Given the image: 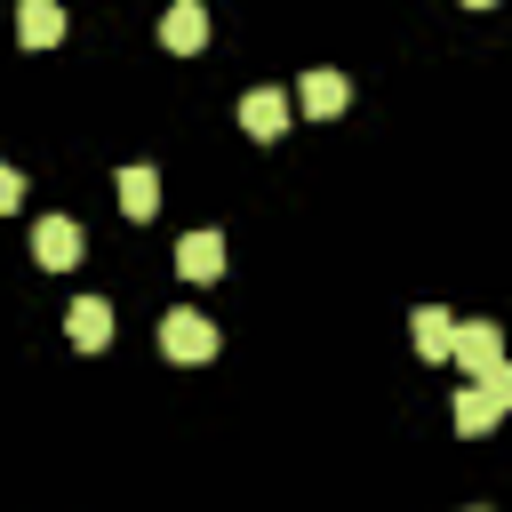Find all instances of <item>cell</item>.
<instances>
[{"instance_id":"1","label":"cell","mask_w":512,"mask_h":512,"mask_svg":"<svg viewBox=\"0 0 512 512\" xmlns=\"http://www.w3.org/2000/svg\"><path fill=\"white\" fill-rule=\"evenodd\" d=\"M160 352L168 360H216V320H200L192 304L160 312Z\"/></svg>"},{"instance_id":"2","label":"cell","mask_w":512,"mask_h":512,"mask_svg":"<svg viewBox=\"0 0 512 512\" xmlns=\"http://www.w3.org/2000/svg\"><path fill=\"white\" fill-rule=\"evenodd\" d=\"M80 248H88V240H80V224H72V216H40V224H32V264L72 272V264H80Z\"/></svg>"},{"instance_id":"3","label":"cell","mask_w":512,"mask_h":512,"mask_svg":"<svg viewBox=\"0 0 512 512\" xmlns=\"http://www.w3.org/2000/svg\"><path fill=\"white\" fill-rule=\"evenodd\" d=\"M448 360H456L464 376H488V368L504 360V336H496V320H456V344H448Z\"/></svg>"},{"instance_id":"4","label":"cell","mask_w":512,"mask_h":512,"mask_svg":"<svg viewBox=\"0 0 512 512\" xmlns=\"http://www.w3.org/2000/svg\"><path fill=\"white\" fill-rule=\"evenodd\" d=\"M296 104H304L312 120H336V112L352 104V80H344V72H328V64H312V72L296 80Z\"/></svg>"},{"instance_id":"5","label":"cell","mask_w":512,"mask_h":512,"mask_svg":"<svg viewBox=\"0 0 512 512\" xmlns=\"http://www.w3.org/2000/svg\"><path fill=\"white\" fill-rule=\"evenodd\" d=\"M240 128H248L256 144L288 136V96H280V88H248V96H240Z\"/></svg>"},{"instance_id":"6","label":"cell","mask_w":512,"mask_h":512,"mask_svg":"<svg viewBox=\"0 0 512 512\" xmlns=\"http://www.w3.org/2000/svg\"><path fill=\"white\" fill-rule=\"evenodd\" d=\"M160 40H168L176 56H200V48H208V8H200V0H176V8L160 16Z\"/></svg>"},{"instance_id":"7","label":"cell","mask_w":512,"mask_h":512,"mask_svg":"<svg viewBox=\"0 0 512 512\" xmlns=\"http://www.w3.org/2000/svg\"><path fill=\"white\" fill-rule=\"evenodd\" d=\"M64 336H72L80 352H104V344H112V304H104V296H80V304L64 312Z\"/></svg>"},{"instance_id":"8","label":"cell","mask_w":512,"mask_h":512,"mask_svg":"<svg viewBox=\"0 0 512 512\" xmlns=\"http://www.w3.org/2000/svg\"><path fill=\"white\" fill-rule=\"evenodd\" d=\"M176 272L184 280H216L224 272V232H184L176 240Z\"/></svg>"},{"instance_id":"9","label":"cell","mask_w":512,"mask_h":512,"mask_svg":"<svg viewBox=\"0 0 512 512\" xmlns=\"http://www.w3.org/2000/svg\"><path fill=\"white\" fill-rule=\"evenodd\" d=\"M16 40L24 48H56L64 40V0H24L16 8Z\"/></svg>"},{"instance_id":"10","label":"cell","mask_w":512,"mask_h":512,"mask_svg":"<svg viewBox=\"0 0 512 512\" xmlns=\"http://www.w3.org/2000/svg\"><path fill=\"white\" fill-rule=\"evenodd\" d=\"M408 336H416V352H424V360H448V344H456V320H448L440 304H416V312H408Z\"/></svg>"},{"instance_id":"11","label":"cell","mask_w":512,"mask_h":512,"mask_svg":"<svg viewBox=\"0 0 512 512\" xmlns=\"http://www.w3.org/2000/svg\"><path fill=\"white\" fill-rule=\"evenodd\" d=\"M496 416H504V400H496V392H488V384L472 376V384L456 392V432H464V440H480V432H488Z\"/></svg>"},{"instance_id":"12","label":"cell","mask_w":512,"mask_h":512,"mask_svg":"<svg viewBox=\"0 0 512 512\" xmlns=\"http://www.w3.org/2000/svg\"><path fill=\"white\" fill-rule=\"evenodd\" d=\"M120 208H128V216H152V208H160V168H144V160L120 168Z\"/></svg>"},{"instance_id":"13","label":"cell","mask_w":512,"mask_h":512,"mask_svg":"<svg viewBox=\"0 0 512 512\" xmlns=\"http://www.w3.org/2000/svg\"><path fill=\"white\" fill-rule=\"evenodd\" d=\"M16 208H24V176H16V168H0V216H16Z\"/></svg>"},{"instance_id":"14","label":"cell","mask_w":512,"mask_h":512,"mask_svg":"<svg viewBox=\"0 0 512 512\" xmlns=\"http://www.w3.org/2000/svg\"><path fill=\"white\" fill-rule=\"evenodd\" d=\"M480 384H488V392H496V400H504V408H512V360H496V368H488V376H480Z\"/></svg>"},{"instance_id":"15","label":"cell","mask_w":512,"mask_h":512,"mask_svg":"<svg viewBox=\"0 0 512 512\" xmlns=\"http://www.w3.org/2000/svg\"><path fill=\"white\" fill-rule=\"evenodd\" d=\"M464 8H496V0H464Z\"/></svg>"},{"instance_id":"16","label":"cell","mask_w":512,"mask_h":512,"mask_svg":"<svg viewBox=\"0 0 512 512\" xmlns=\"http://www.w3.org/2000/svg\"><path fill=\"white\" fill-rule=\"evenodd\" d=\"M472 512H480V504H472Z\"/></svg>"}]
</instances>
